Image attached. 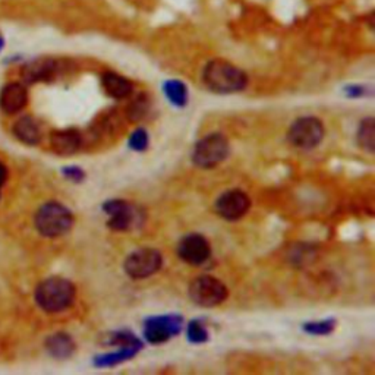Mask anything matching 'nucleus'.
Returning <instances> with one entry per match:
<instances>
[{"mask_svg": "<svg viewBox=\"0 0 375 375\" xmlns=\"http://www.w3.org/2000/svg\"><path fill=\"white\" fill-rule=\"evenodd\" d=\"M202 79L207 88L217 94L239 93L248 86L245 72L222 59L207 64L202 72Z\"/></svg>", "mask_w": 375, "mask_h": 375, "instance_id": "nucleus-1", "label": "nucleus"}, {"mask_svg": "<svg viewBox=\"0 0 375 375\" xmlns=\"http://www.w3.org/2000/svg\"><path fill=\"white\" fill-rule=\"evenodd\" d=\"M75 286L64 277H50L35 290V300L46 312H60L74 304Z\"/></svg>", "mask_w": 375, "mask_h": 375, "instance_id": "nucleus-2", "label": "nucleus"}, {"mask_svg": "<svg viewBox=\"0 0 375 375\" xmlns=\"http://www.w3.org/2000/svg\"><path fill=\"white\" fill-rule=\"evenodd\" d=\"M74 224V215L59 202H47L35 214V227L46 238L68 233Z\"/></svg>", "mask_w": 375, "mask_h": 375, "instance_id": "nucleus-3", "label": "nucleus"}, {"mask_svg": "<svg viewBox=\"0 0 375 375\" xmlns=\"http://www.w3.org/2000/svg\"><path fill=\"white\" fill-rule=\"evenodd\" d=\"M229 141L222 134H210L204 137L195 145L192 154V160L198 167L211 169L226 160L229 155Z\"/></svg>", "mask_w": 375, "mask_h": 375, "instance_id": "nucleus-4", "label": "nucleus"}, {"mask_svg": "<svg viewBox=\"0 0 375 375\" xmlns=\"http://www.w3.org/2000/svg\"><path fill=\"white\" fill-rule=\"evenodd\" d=\"M323 138L324 125L320 119L314 116H305L295 120L287 134L289 142L300 150L316 148Z\"/></svg>", "mask_w": 375, "mask_h": 375, "instance_id": "nucleus-5", "label": "nucleus"}, {"mask_svg": "<svg viewBox=\"0 0 375 375\" xmlns=\"http://www.w3.org/2000/svg\"><path fill=\"white\" fill-rule=\"evenodd\" d=\"M227 294V287L213 276H200L189 286L191 299L204 308L220 305L226 300Z\"/></svg>", "mask_w": 375, "mask_h": 375, "instance_id": "nucleus-6", "label": "nucleus"}, {"mask_svg": "<svg viewBox=\"0 0 375 375\" xmlns=\"http://www.w3.org/2000/svg\"><path fill=\"white\" fill-rule=\"evenodd\" d=\"M162 253L153 248H141L132 252L125 261V273L132 279H145L162 269Z\"/></svg>", "mask_w": 375, "mask_h": 375, "instance_id": "nucleus-7", "label": "nucleus"}, {"mask_svg": "<svg viewBox=\"0 0 375 375\" xmlns=\"http://www.w3.org/2000/svg\"><path fill=\"white\" fill-rule=\"evenodd\" d=\"M104 211L108 214V227L117 232L131 231L142 223L141 211L124 200H113L104 204Z\"/></svg>", "mask_w": 375, "mask_h": 375, "instance_id": "nucleus-8", "label": "nucleus"}, {"mask_svg": "<svg viewBox=\"0 0 375 375\" xmlns=\"http://www.w3.org/2000/svg\"><path fill=\"white\" fill-rule=\"evenodd\" d=\"M251 207V200L245 192L232 189L224 192L215 202V211L222 219L235 222L244 217Z\"/></svg>", "mask_w": 375, "mask_h": 375, "instance_id": "nucleus-9", "label": "nucleus"}, {"mask_svg": "<svg viewBox=\"0 0 375 375\" xmlns=\"http://www.w3.org/2000/svg\"><path fill=\"white\" fill-rule=\"evenodd\" d=\"M211 248L209 240L198 233L186 235L177 245V256L189 265H201L210 258Z\"/></svg>", "mask_w": 375, "mask_h": 375, "instance_id": "nucleus-10", "label": "nucleus"}, {"mask_svg": "<svg viewBox=\"0 0 375 375\" xmlns=\"http://www.w3.org/2000/svg\"><path fill=\"white\" fill-rule=\"evenodd\" d=\"M182 320L180 317L166 316V317H154L145 323V338L153 345H160L167 342L169 338L179 333Z\"/></svg>", "mask_w": 375, "mask_h": 375, "instance_id": "nucleus-11", "label": "nucleus"}, {"mask_svg": "<svg viewBox=\"0 0 375 375\" xmlns=\"http://www.w3.org/2000/svg\"><path fill=\"white\" fill-rule=\"evenodd\" d=\"M28 102V94L26 87L22 84L14 82L6 86L0 94V107L3 108V112L9 115H15L21 112L26 107Z\"/></svg>", "mask_w": 375, "mask_h": 375, "instance_id": "nucleus-12", "label": "nucleus"}, {"mask_svg": "<svg viewBox=\"0 0 375 375\" xmlns=\"http://www.w3.org/2000/svg\"><path fill=\"white\" fill-rule=\"evenodd\" d=\"M50 145L53 151L60 155H70L79 150L81 147V135L79 132L74 129L57 131L53 132L50 137Z\"/></svg>", "mask_w": 375, "mask_h": 375, "instance_id": "nucleus-13", "label": "nucleus"}, {"mask_svg": "<svg viewBox=\"0 0 375 375\" xmlns=\"http://www.w3.org/2000/svg\"><path fill=\"white\" fill-rule=\"evenodd\" d=\"M102 84L104 91L117 100L126 99V97H129L132 91H134V87H132L129 79L124 78L122 75L113 74V72H107V74H104L102 78Z\"/></svg>", "mask_w": 375, "mask_h": 375, "instance_id": "nucleus-14", "label": "nucleus"}, {"mask_svg": "<svg viewBox=\"0 0 375 375\" xmlns=\"http://www.w3.org/2000/svg\"><path fill=\"white\" fill-rule=\"evenodd\" d=\"M47 352L56 359H66L75 352V343L72 337L65 333H57L47 338Z\"/></svg>", "mask_w": 375, "mask_h": 375, "instance_id": "nucleus-15", "label": "nucleus"}, {"mask_svg": "<svg viewBox=\"0 0 375 375\" xmlns=\"http://www.w3.org/2000/svg\"><path fill=\"white\" fill-rule=\"evenodd\" d=\"M14 132L19 141L28 145L37 144L41 140L40 126L31 116L21 117L14 126Z\"/></svg>", "mask_w": 375, "mask_h": 375, "instance_id": "nucleus-16", "label": "nucleus"}, {"mask_svg": "<svg viewBox=\"0 0 375 375\" xmlns=\"http://www.w3.org/2000/svg\"><path fill=\"white\" fill-rule=\"evenodd\" d=\"M164 94L167 95V99L171 100L175 106L177 107H184L188 102V88L182 81H166L163 86Z\"/></svg>", "mask_w": 375, "mask_h": 375, "instance_id": "nucleus-17", "label": "nucleus"}, {"mask_svg": "<svg viewBox=\"0 0 375 375\" xmlns=\"http://www.w3.org/2000/svg\"><path fill=\"white\" fill-rule=\"evenodd\" d=\"M56 72V64L52 62V60H41V62H35L30 65L23 75H26V79L30 82L34 81H40V79H47L50 78Z\"/></svg>", "mask_w": 375, "mask_h": 375, "instance_id": "nucleus-18", "label": "nucleus"}, {"mask_svg": "<svg viewBox=\"0 0 375 375\" xmlns=\"http://www.w3.org/2000/svg\"><path fill=\"white\" fill-rule=\"evenodd\" d=\"M374 119L367 117L365 120H362V124L358 131V142L360 145V148H364L368 153H374Z\"/></svg>", "mask_w": 375, "mask_h": 375, "instance_id": "nucleus-19", "label": "nucleus"}, {"mask_svg": "<svg viewBox=\"0 0 375 375\" xmlns=\"http://www.w3.org/2000/svg\"><path fill=\"white\" fill-rule=\"evenodd\" d=\"M188 338L192 343H204L207 342L209 333L200 321H191L188 325Z\"/></svg>", "mask_w": 375, "mask_h": 375, "instance_id": "nucleus-20", "label": "nucleus"}, {"mask_svg": "<svg viewBox=\"0 0 375 375\" xmlns=\"http://www.w3.org/2000/svg\"><path fill=\"white\" fill-rule=\"evenodd\" d=\"M129 147L135 151H144L148 147V135L144 129H138L129 140Z\"/></svg>", "mask_w": 375, "mask_h": 375, "instance_id": "nucleus-21", "label": "nucleus"}, {"mask_svg": "<svg viewBox=\"0 0 375 375\" xmlns=\"http://www.w3.org/2000/svg\"><path fill=\"white\" fill-rule=\"evenodd\" d=\"M305 331L311 334H329L334 329V321H321V323H309L305 325Z\"/></svg>", "mask_w": 375, "mask_h": 375, "instance_id": "nucleus-22", "label": "nucleus"}, {"mask_svg": "<svg viewBox=\"0 0 375 375\" xmlns=\"http://www.w3.org/2000/svg\"><path fill=\"white\" fill-rule=\"evenodd\" d=\"M65 175H66L68 177H70L72 180H82V179H84V172L79 171V169H77V167L66 169Z\"/></svg>", "mask_w": 375, "mask_h": 375, "instance_id": "nucleus-23", "label": "nucleus"}, {"mask_svg": "<svg viewBox=\"0 0 375 375\" xmlns=\"http://www.w3.org/2000/svg\"><path fill=\"white\" fill-rule=\"evenodd\" d=\"M6 176H8V171H6V167L3 166V163H0V186H2V185L5 184Z\"/></svg>", "mask_w": 375, "mask_h": 375, "instance_id": "nucleus-24", "label": "nucleus"}, {"mask_svg": "<svg viewBox=\"0 0 375 375\" xmlns=\"http://www.w3.org/2000/svg\"><path fill=\"white\" fill-rule=\"evenodd\" d=\"M2 47H3V39L0 37V50H2Z\"/></svg>", "mask_w": 375, "mask_h": 375, "instance_id": "nucleus-25", "label": "nucleus"}]
</instances>
